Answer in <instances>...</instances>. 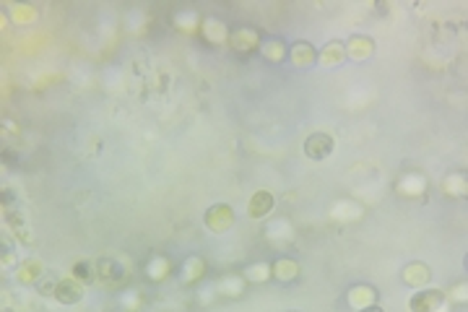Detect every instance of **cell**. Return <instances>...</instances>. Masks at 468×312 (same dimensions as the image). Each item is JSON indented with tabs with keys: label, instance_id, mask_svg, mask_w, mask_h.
Here are the masks:
<instances>
[{
	"label": "cell",
	"instance_id": "obj_1",
	"mask_svg": "<svg viewBox=\"0 0 468 312\" xmlns=\"http://www.w3.org/2000/svg\"><path fill=\"white\" fill-rule=\"evenodd\" d=\"M229 47H232L234 55L250 57L253 53L260 50V32L250 29V26H240V29L229 32Z\"/></svg>",
	"mask_w": 468,
	"mask_h": 312
},
{
	"label": "cell",
	"instance_id": "obj_2",
	"mask_svg": "<svg viewBox=\"0 0 468 312\" xmlns=\"http://www.w3.org/2000/svg\"><path fill=\"white\" fill-rule=\"evenodd\" d=\"M203 221H206V226L211 229L213 235H224V232H226V229L234 224L232 205H226V203L211 205V208L206 211V216H203Z\"/></svg>",
	"mask_w": 468,
	"mask_h": 312
},
{
	"label": "cell",
	"instance_id": "obj_3",
	"mask_svg": "<svg viewBox=\"0 0 468 312\" xmlns=\"http://www.w3.org/2000/svg\"><path fill=\"white\" fill-rule=\"evenodd\" d=\"M442 302H445L442 289H422L408 300V310L411 312H437L442 307Z\"/></svg>",
	"mask_w": 468,
	"mask_h": 312
},
{
	"label": "cell",
	"instance_id": "obj_4",
	"mask_svg": "<svg viewBox=\"0 0 468 312\" xmlns=\"http://www.w3.org/2000/svg\"><path fill=\"white\" fill-rule=\"evenodd\" d=\"M333 138H330L328 133H312L307 140H305V154H307V159L312 162H323V159H328L330 154H333Z\"/></svg>",
	"mask_w": 468,
	"mask_h": 312
},
{
	"label": "cell",
	"instance_id": "obj_5",
	"mask_svg": "<svg viewBox=\"0 0 468 312\" xmlns=\"http://www.w3.org/2000/svg\"><path fill=\"white\" fill-rule=\"evenodd\" d=\"M343 47H346V55H349L351 60H357V63H364V60H370L375 55V39L367 37V34H354Z\"/></svg>",
	"mask_w": 468,
	"mask_h": 312
},
{
	"label": "cell",
	"instance_id": "obj_6",
	"mask_svg": "<svg viewBox=\"0 0 468 312\" xmlns=\"http://www.w3.org/2000/svg\"><path fill=\"white\" fill-rule=\"evenodd\" d=\"M84 297V284L78 279H60L57 284V289H55V300L60 302V304H75V302H81Z\"/></svg>",
	"mask_w": 468,
	"mask_h": 312
},
{
	"label": "cell",
	"instance_id": "obj_7",
	"mask_svg": "<svg viewBox=\"0 0 468 312\" xmlns=\"http://www.w3.org/2000/svg\"><path fill=\"white\" fill-rule=\"evenodd\" d=\"M429 279H432V270H429L426 263H408L401 270V281H404L406 286H411V289H422Z\"/></svg>",
	"mask_w": 468,
	"mask_h": 312
},
{
	"label": "cell",
	"instance_id": "obj_8",
	"mask_svg": "<svg viewBox=\"0 0 468 312\" xmlns=\"http://www.w3.org/2000/svg\"><path fill=\"white\" fill-rule=\"evenodd\" d=\"M44 276V263L39 258H26L16 270V281L29 286V284H37V281Z\"/></svg>",
	"mask_w": 468,
	"mask_h": 312
},
{
	"label": "cell",
	"instance_id": "obj_9",
	"mask_svg": "<svg viewBox=\"0 0 468 312\" xmlns=\"http://www.w3.org/2000/svg\"><path fill=\"white\" fill-rule=\"evenodd\" d=\"M201 34H203V39L208 44H213V47L229 42V29H226L224 21H219V19H206V21L201 24Z\"/></svg>",
	"mask_w": 468,
	"mask_h": 312
},
{
	"label": "cell",
	"instance_id": "obj_10",
	"mask_svg": "<svg viewBox=\"0 0 468 312\" xmlns=\"http://www.w3.org/2000/svg\"><path fill=\"white\" fill-rule=\"evenodd\" d=\"M273 208H276V198H273V193H268V190H258V193L250 198V205H247V211H250L253 219H263V216H268Z\"/></svg>",
	"mask_w": 468,
	"mask_h": 312
},
{
	"label": "cell",
	"instance_id": "obj_11",
	"mask_svg": "<svg viewBox=\"0 0 468 312\" xmlns=\"http://www.w3.org/2000/svg\"><path fill=\"white\" fill-rule=\"evenodd\" d=\"M299 276V263L291 258H278L271 263V279L281 281V284H289Z\"/></svg>",
	"mask_w": 468,
	"mask_h": 312
},
{
	"label": "cell",
	"instance_id": "obj_12",
	"mask_svg": "<svg viewBox=\"0 0 468 312\" xmlns=\"http://www.w3.org/2000/svg\"><path fill=\"white\" fill-rule=\"evenodd\" d=\"M123 276H125V270L115 258L96 260V279H102L105 284H117V281H123Z\"/></svg>",
	"mask_w": 468,
	"mask_h": 312
},
{
	"label": "cell",
	"instance_id": "obj_13",
	"mask_svg": "<svg viewBox=\"0 0 468 312\" xmlns=\"http://www.w3.org/2000/svg\"><path fill=\"white\" fill-rule=\"evenodd\" d=\"M289 57H291V63L297 65V68H309V65H315V60H318V50L309 42H297L289 50Z\"/></svg>",
	"mask_w": 468,
	"mask_h": 312
},
{
	"label": "cell",
	"instance_id": "obj_14",
	"mask_svg": "<svg viewBox=\"0 0 468 312\" xmlns=\"http://www.w3.org/2000/svg\"><path fill=\"white\" fill-rule=\"evenodd\" d=\"M375 300H377V291L367 284H359V286H351L349 291V304L354 310H364V307H372Z\"/></svg>",
	"mask_w": 468,
	"mask_h": 312
},
{
	"label": "cell",
	"instance_id": "obj_15",
	"mask_svg": "<svg viewBox=\"0 0 468 312\" xmlns=\"http://www.w3.org/2000/svg\"><path fill=\"white\" fill-rule=\"evenodd\" d=\"M343 57H346V47H343V42H328L323 50L318 53V60L320 65H325V68H336V65L343 63Z\"/></svg>",
	"mask_w": 468,
	"mask_h": 312
},
{
	"label": "cell",
	"instance_id": "obj_16",
	"mask_svg": "<svg viewBox=\"0 0 468 312\" xmlns=\"http://www.w3.org/2000/svg\"><path fill=\"white\" fill-rule=\"evenodd\" d=\"M206 276V260L198 258V255H192V258L185 260V268H182V284H195V281H201Z\"/></svg>",
	"mask_w": 468,
	"mask_h": 312
},
{
	"label": "cell",
	"instance_id": "obj_17",
	"mask_svg": "<svg viewBox=\"0 0 468 312\" xmlns=\"http://www.w3.org/2000/svg\"><path fill=\"white\" fill-rule=\"evenodd\" d=\"M39 19V13H37V8L34 6H29V3H13L11 6V21L19 24V26H29V24H34Z\"/></svg>",
	"mask_w": 468,
	"mask_h": 312
},
{
	"label": "cell",
	"instance_id": "obj_18",
	"mask_svg": "<svg viewBox=\"0 0 468 312\" xmlns=\"http://www.w3.org/2000/svg\"><path fill=\"white\" fill-rule=\"evenodd\" d=\"M6 224L13 229V235L21 239V242H32V235H29V226L24 221V216L19 208H8V214H6Z\"/></svg>",
	"mask_w": 468,
	"mask_h": 312
},
{
	"label": "cell",
	"instance_id": "obj_19",
	"mask_svg": "<svg viewBox=\"0 0 468 312\" xmlns=\"http://www.w3.org/2000/svg\"><path fill=\"white\" fill-rule=\"evenodd\" d=\"M260 53H263V57H266L268 63H281L289 55V47L284 39H268V42L260 44Z\"/></svg>",
	"mask_w": 468,
	"mask_h": 312
},
{
	"label": "cell",
	"instance_id": "obj_20",
	"mask_svg": "<svg viewBox=\"0 0 468 312\" xmlns=\"http://www.w3.org/2000/svg\"><path fill=\"white\" fill-rule=\"evenodd\" d=\"M73 279H78L81 284H91L96 279V263L89 260H78L73 266Z\"/></svg>",
	"mask_w": 468,
	"mask_h": 312
},
{
	"label": "cell",
	"instance_id": "obj_21",
	"mask_svg": "<svg viewBox=\"0 0 468 312\" xmlns=\"http://www.w3.org/2000/svg\"><path fill=\"white\" fill-rule=\"evenodd\" d=\"M170 268H172V266H170V260H167V258H151L149 266H146V270H149V279H154V281L167 279Z\"/></svg>",
	"mask_w": 468,
	"mask_h": 312
},
{
	"label": "cell",
	"instance_id": "obj_22",
	"mask_svg": "<svg viewBox=\"0 0 468 312\" xmlns=\"http://www.w3.org/2000/svg\"><path fill=\"white\" fill-rule=\"evenodd\" d=\"M442 190L447 195H466V174H453L442 183Z\"/></svg>",
	"mask_w": 468,
	"mask_h": 312
},
{
	"label": "cell",
	"instance_id": "obj_23",
	"mask_svg": "<svg viewBox=\"0 0 468 312\" xmlns=\"http://www.w3.org/2000/svg\"><path fill=\"white\" fill-rule=\"evenodd\" d=\"M219 291L222 294H226V297H240L242 294V279H224L222 281V286H219Z\"/></svg>",
	"mask_w": 468,
	"mask_h": 312
},
{
	"label": "cell",
	"instance_id": "obj_24",
	"mask_svg": "<svg viewBox=\"0 0 468 312\" xmlns=\"http://www.w3.org/2000/svg\"><path fill=\"white\" fill-rule=\"evenodd\" d=\"M250 281H266L271 279V266H266V263H258V266H250L245 273Z\"/></svg>",
	"mask_w": 468,
	"mask_h": 312
},
{
	"label": "cell",
	"instance_id": "obj_25",
	"mask_svg": "<svg viewBox=\"0 0 468 312\" xmlns=\"http://www.w3.org/2000/svg\"><path fill=\"white\" fill-rule=\"evenodd\" d=\"M57 284H60V279H55V276H47V279H39L37 281V291L42 294V297H47V294H53L55 297V289H57Z\"/></svg>",
	"mask_w": 468,
	"mask_h": 312
},
{
	"label": "cell",
	"instance_id": "obj_26",
	"mask_svg": "<svg viewBox=\"0 0 468 312\" xmlns=\"http://www.w3.org/2000/svg\"><path fill=\"white\" fill-rule=\"evenodd\" d=\"M0 201H3V208H13V193L6 187L3 190V195H0Z\"/></svg>",
	"mask_w": 468,
	"mask_h": 312
},
{
	"label": "cell",
	"instance_id": "obj_27",
	"mask_svg": "<svg viewBox=\"0 0 468 312\" xmlns=\"http://www.w3.org/2000/svg\"><path fill=\"white\" fill-rule=\"evenodd\" d=\"M357 312H385V310H383V307H375V304H372V307H364V310H357Z\"/></svg>",
	"mask_w": 468,
	"mask_h": 312
}]
</instances>
